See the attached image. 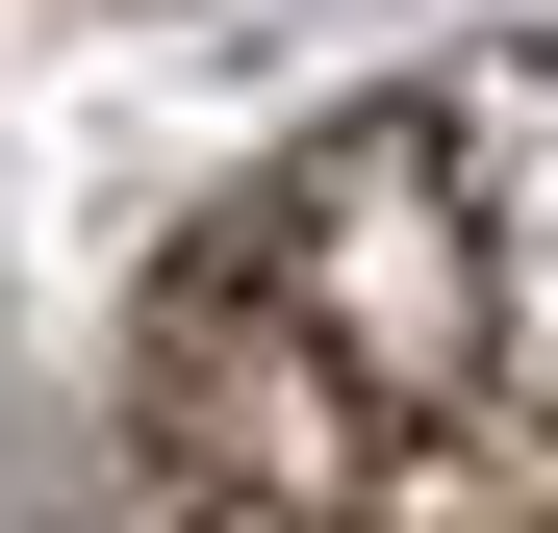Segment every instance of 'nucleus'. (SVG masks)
<instances>
[{
    "mask_svg": "<svg viewBox=\"0 0 558 533\" xmlns=\"http://www.w3.org/2000/svg\"><path fill=\"white\" fill-rule=\"evenodd\" d=\"M128 533H558V51H457L153 254Z\"/></svg>",
    "mask_w": 558,
    "mask_h": 533,
    "instance_id": "nucleus-1",
    "label": "nucleus"
}]
</instances>
